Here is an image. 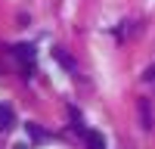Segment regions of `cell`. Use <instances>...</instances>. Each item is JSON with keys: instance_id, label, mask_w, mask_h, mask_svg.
<instances>
[{"instance_id": "cell-1", "label": "cell", "mask_w": 155, "mask_h": 149, "mask_svg": "<svg viewBox=\"0 0 155 149\" xmlns=\"http://www.w3.org/2000/svg\"><path fill=\"white\" fill-rule=\"evenodd\" d=\"M12 53H16V56L25 62V68L31 71V62H34V47H31V44H19L16 50H12Z\"/></svg>"}, {"instance_id": "cell-5", "label": "cell", "mask_w": 155, "mask_h": 149, "mask_svg": "<svg viewBox=\"0 0 155 149\" xmlns=\"http://www.w3.org/2000/svg\"><path fill=\"white\" fill-rule=\"evenodd\" d=\"M56 59H59V62H62L65 68H74V62H71V59H68L65 53H62V50H56Z\"/></svg>"}, {"instance_id": "cell-2", "label": "cell", "mask_w": 155, "mask_h": 149, "mask_svg": "<svg viewBox=\"0 0 155 149\" xmlns=\"http://www.w3.org/2000/svg\"><path fill=\"white\" fill-rule=\"evenodd\" d=\"M16 124V112H12L6 103H0V131H9Z\"/></svg>"}, {"instance_id": "cell-6", "label": "cell", "mask_w": 155, "mask_h": 149, "mask_svg": "<svg viewBox=\"0 0 155 149\" xmlns=\"http://www.w3.org/2000/svg\"><path fill=\"white\" fill-rule=\"evenodd\" d=\"M146 81H155V65H152V68L146 71Z\"/></svg>"}, {"instance_id": "cell-3", "label": "cell", "mask_w": 155, "mask_h": 149, "mask_svg": "<svg viewBox=\"0 0 155 149\" xmlns=\"http://www.w3.org/2000/svg\"><path fill=\"white\" fill-rule=\"evenodd\" d=\"M84 137H87V146L90 149H106V140H102L99 131H84Z\"/></svg>"}, {"instance_id": "cell-4", "label": "cell", "mask_w": 155, "mask_h": 149, "mask_svg": "<svg viewBox=\"0 0 155 149\" xmlns=\"http://www.w3.org/2000/svg\"><path fill=\"white\" fill-rule=\"evenodd\" d=\"M140 115H143V127L149 131V127H152V115H149V103H146V99L140 103Z\"/></svg>"}]
</instances>
